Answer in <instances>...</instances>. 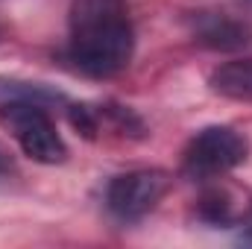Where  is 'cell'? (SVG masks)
<instances>
[{"mask_svg":"<svg viewBox=\"0 0 252 249\" xmlns=\"http://www.w3.org/2000/svg\"><path fill=\"white\" fill-rule=\"evenodd\" d=\"M132 53L135 30L118 0H82L76 6L64 50L73 70L109 79L132 62Z\"/></svg>","mask_w":252,"mask_h":249,"instance_id":"6da1fadb","label":"cell"},{"mask_svg":"<svg viewBox=\"0 0 252 249\" xmlns=\"http://www.w3.org/2000/svg\"><path fill=\"white\" fill-rule=\"evenodd\" d=\"M250 156V141L232 126H205L188 141L182 153V167L190 179L208 182L232 173Z\"/></svg>","mask_w":252,"mask_h":249,"instance_id":"7a4b0ae2","label":"cell"},{"mask_svg":"<svg viewBox=\"0 0 252 249\" xmlns=\"http://www.w3.org/2000/svg\"><path fill=\"white\" fill-rule=\"evenodd\" d=\"M0 112L12 126V135L24 156H30L38 164H59L67 158V144L56 129L50 106L35 100H15L0 106Z\"/></svg>","mask_w":252,"mask_h":249,"instance_id":"3957f363","label":"cell"},{"mask_svg":"<svg viewBox=\"0 0 252 249\" xmlns=\"http://www.w3.org/2000/svg\"><path fill=\"white\" fill-rule=\"evenodd\" d=\"M170 176L164 170H126L106 187V208L121 223H138L164 199Z\"/></svg>","mask_w":252,"mask_h":249,"instance_id":"277c9868","label":"cell"},{"mask_svg":"<svg viewBox=\"0 0 252 249\" xmlns=\"http://www.w3.org/2000/svg\"><path fill=\"white\" fill-rule=\"evenodd\" d=\"M196 41L211 50H241L252 41L250 24L226 15V12H199L193 18Z\"/></svg>","mask_w":252,"mask_h":249,"instance_id":"5b68a950","label":"cell"},{"mask_svg":"<svg viewBox=\"0 0 252 249\" xmlns=\"http://www.w3.org/2000/svg\"><path fill=\"white\" fill-rule=\"evenodd\" d=\"M211 91L229 100H252V59H235L220 64L211 79Z\"/></svg>","mask_w":252,"mask_h":249,"instance_id":"8992f818","label":"cell"},{"mask_svg":"<svg viewBox=\"0 0 252 249\" xmlns=\"http://www.w3.org/2000/svg\"><path fill=\"white\" fill-rule=\"evenodd\" d=\"M196 217L208 226H235L238 220V208L232 202V196L223 190V187H214V190H205L196 202Z\"/></svg>","mask_w":252,"mask_h":249,"instance_id":"52a82bcc","label":"cell"},{"mask_svg":"<svg viewBox=\"0 0 252 249\" xmlns=\"http://www.w3.org/2000/svg\"><path fill=\"white\" fill-rule=\"evenodd\" d=\"M235 229H238V238H241V244H247L252 247V202L238 214V220H235Z\"/></svg>","mask_w":252,"mask_h":249,"instance_id":"ba28073f","label":"cell"},{"mask_svg":"<svg viewBox=\"0 0 252 249\" xmlns=\"http://www.w3.org/2000/svg\"><path fill=\"white\" fill-rule=\"evenodd\" d=\"M12 173H15V158H12V153L0 144V182L9 179Z\"/></svg>","mask_w":252,"mask_h":249,"instance_id":"9c48e42d","label":"cell"},{"mask_svg":"<svg viewBox=\"0 0 252 249\" xmlns=\"http://www.w3.org/2000/svg\"><path fill=\"white\" fill-rule=\"evenodd\" d=\"M0 41H3V27H0Z\"/></svg>","mask_w":252,"mask_h":249,"instance_id":"30bf717a","label":"cell"},{"mask_svg":"<svg viewBox=\"0 0 252 249\" xmlns=\"http://www.w3.org/2000/svg\"><path fill=\"white\" fill-rule=\"evenodd\" d=\"M250 3H252V0H250Z\"/></svg>","mask_w":252,"mask_h":249,"instance_id":"8fae6325","label":"cell"}]
</instances>
